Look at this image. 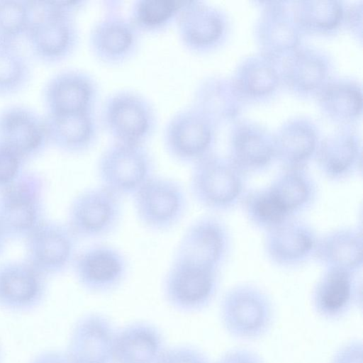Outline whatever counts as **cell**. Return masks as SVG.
Masks as SVG:
<instances>
[{
  "label": "cell",
  "mask_w": 363,
  "mask_h": 363,
  "mask_svg": "<svg viewBox=\"0 0 363 363\" xmlns=\"http://www.w3.org/2000/svg\"><path fill=\"white\" fill-rule=\"evenodd\" d=\"M230 248V236L226 225L214 216H206L186 228L172 259L219 272Z\"/></svg>",
  "instance_id": "15"
},
{
  "label": "cell",
  "mask_w": 363,
  "mask_h": 363,
  "mask_svg": "<svg viewBox=\"0 0 363 363\" xmlns=\"http://www.w3.org/2000/svg\"><path fill=\"white\" fill-rule=\"evenodd\" d=\"M0 141L26 161L40 156L50 144L44 114L21 103L0 108Z\"/></svg>",
  "instance_id": "17"
},
{
  "label": "cell",
  "mask_w": 363,
  "mask_h": 363,
  "mask_svg": "<svg viewBox=\"0 0 363 363\" xmlns=\"http://www.w3.org/2000/svg\"><path fill=\"white\" fill-rule=\"evenodd\" d=\"M268 189L291 218L308 209L317 196L316 184L303 169H285Z\"/></svg>",
  "instance_id": "25"
},
{
  "label": "cell",
  "mask_w": 363,
  "mask_h": 363,
  "mask_svg": "<svg viewBox=\"0 0 363 363\" xmlns=\"http://www.w3.org/2000/svg\"><path fill=\"white\" fill-rule=\"evenodd\" d=\"M162 136L166 152L180 163L194 164L211 155L212 120L194 105L174 113L165 123Z\"/></svg>",
  "instance_id": "10"
},
{
  "label": "cell",
  "mask_w": 363,
  "mask_h": 363,
  "mask_svg": "<svg viewBox=\"0 0 363 363\" xmlns=\"http://www.w3.org/2000/svg\"><path fill=\"white\" fill-rule=\"evenodd\" d=\"M122 213L121 198L100 185L87 188L74 196L65 223L78 240H96L117 229Z\"/></svg>",
  "instance_id": "9"
},
{
  "label": "cell",
  "mask_w": 363,
  "mask_h": 363,
  "mask_svg": "<svg viewBox=\"0 0 363 363\" xmlns=\"http://www.w3.org/2000/svg\"><path fill=\"white\" fill-rule=\"evenodd\" d=\"M159 363H212L201 349L189 345H168Z\"/></svg>",
  "instance_id": "33"
},
{
  "label": "cell",
  "mask_w": 363,
  "mask_h": 363,
  "mask_svg": "<svg viewBox=\"0 0 363 363\" xmlns=\"http://www.w3.org/2000/svg\"><path fill=\"white\" fill-rule=\"evenodd\" d=\"M274 157V145L257 133H239L234 138L231 161L244 174L266 168Z\"/></svg>",
  "instance_id": "29"
},
{
  "label": "cell",
  "mask_w": 363,
  "mask_h": 363,
  "mask_svg": "<svg viewBox=\"0 0 363 363\" xmlns=\"http://www.w3.org/2000/svg\"><path fill=\"white\" fill-rule=\"evenodd\" d=\"M218 316L225 332L241 341L264 337L275 320V308L268 294L250 284L233 286L223 295Z\"/></svg>",
  "instance_id": "1"
},
{
  "label": "cell",
  "mask_w": 363,
  "mask_h": 363,
  "mask_svg": "<svg viewBox=\"0 0 363 363\" xmlns=\"http://www.w3.org/2000/svg\"><path fill=\"white\" fill-rule=\"evenodd\" d=\"M100 87L89 72L75 67L60 69L45 82L41 91L46 113H95Z\"/></svg>",
  "instance_id": "13"
},
{
  "label": "cell",
  "mask_w": 363,
  "mask_h": 363,
  "mask_svg": "<svg viewBox=\"0 0 363 363\" xmlns=\"http://www.w3.org/2000/svg\"><path fill=\"white\" fill-rule=\"evenodd\" d=\"M318 240L309 225L291 218L266 231L264 247L272 262L294 268L314 257Z\"/></svg>",
  "instance_id": "20"
},
{
  "label": "cell",
  "mask_w": 363,
  "mask_h": 363,
  "mask_svg": "<svg viewBox=\"0 0 363 363\" xmlns=\"http://www.w3.org/2000/svg\"><path fill=\"white\" fill-rule=\"evenodd\" d=\"M241 203L250 223L265 231L294 218L280 206L268 187L245 193Z\"/></svg>",
  "instance_id": "30"
},
{
  "label": "cell",
  "mask_w": 363,
  "mask_h": 363,
  "mask_svg": "<svg viewBox=\"0 0 363 363\" xmlns=\"http://www.w3.org/2000/svg\"><path fill=\"white\" fill-rule=\"evenodd\" d=\"M185 1L135 0L128 17L141 33L158 34L176 24Z\"/></svg>",
  "instance_id": "26"
},
{
  "label": "cell",
  "mask_w": 363,
  "mask_h": 363,
  "mask_svg": "<svg viewBox=\"0 0 363 363\" xmlns=\"http://www.w3.org/2000/svg\"><path fill=\"white\" fill-rule=\"evenodd\" d=\"M100 118L104 130L118 143L145 145L158 126L153 104L131 89L110 93L103 102Z\"/></svg>",
  "instance_id": "2"
},
{
  "label": "cell",
  "mask_w": 363,
  "mask_h": 363,
  "mask_svg": "<svg viewBox=\"0 0 363 363\" xmlns=\"http://www.w3.org/2000/svg\"><path fill=\"white\" fill-rule=\"evenodd\" d=\"M72 268L77 283L84 291L101 295L122 285L128 277L130 264L117 247L97 243L79 251Z\"/></svg>",
  "instance_id": "14"
},
{
  "label": "cell",
  "mask_w": 363,
  "mask_h": 363,
  "mask_svg": "<svg viewBox=\"0 0 363 363\" xmlns=\"http://www.w3.org/2000/svg\"><path fill=\"white\" fill-rule=\"evenodd\" d=\"M32 76L31 62L18 43L0 39V96L22 91Z\"/></svg>",
  "instance_id": "28"
},
{
  "label": "cell",
  "mask_w": 363,
  "mask_h": 363,
  "mask_svg": "<svg viewBox=\"0 0 363 363\" xmlns=\"http://www.w3.org/2000/svg\"><path fill=\"white\" fill-rule=\"evenodd\" d=\"M167 347L158 326L146 320L132 321L117 330L115 363H159Z\"/></svg>",
  "instance_id": "23"
},
{
  "label": "cell",
  "mask_w": 363,
  "mask_h": 363,
  "mask_svg": "<svg viewBox=\"0 0 363 363\" xmlns=\"http://www.w3.org/2000/svg\"><path fill=\"white\" fill-rule=\"evenodd\" d=\"M48 277L25 259L0 264V308L11 313L30 312L45 301Z\"/></svg>",
  "instance_id": "18"
},
{
  "label": "cell",
  "mask_w": 363,
  "mask_h": 363,
  "mask_svg": "<svg viewBox=\"0 0 363 363\" xmlns=\"http://www.w3.org/2000/svg\"><path fill=\"white\" fill-rule=\"evenodd\" d=\"M356 274L325 269L315 284L311 305L316 315L327 321L345 318L354 308L361 306V286Z\"/></svg>",
  "instance_id": "19"
},
{
  "label": "cell",
  "mask_w": 363,
  "mask_h": 363,
  "mask_svg": "<svg viewBox=\"0 0 363 363\" xmlns=\"http://www.w3.org/2000/svg\"><path fill=\"white\" fill-rule=\"evenodd\" d=\"M132 198L139 223L155 233L174 228L188 209V196L183 186L167 177L153 176Z\"/></svg>",
  "instance_id": "7"
},
{
  "label": "cell",
  "mask_w": 363,
  "mask_h": 363,
  "mask_svg": "<svg viewBox=\"0 0 363 363\" xmlns=\"http://www.w3.org/2000/svg\"><path fill=\"white\" fill-rule=\"evenodd\" d=\"M314 257L325 269L357 274L363 264V239L360 229L340 228L318 238Z\"/></svg>",
  "instance_id": "24"
},
{
  "label": "cell",
  "mask_w": 363,
  "mask_h": 363,
  "mask_svg": "<svg viewBox=\"0 0 363 363\" xmlns=\"http://www.w3.org/2000/svg\"><path fill=\"white\" fill-rule=\"evenodd\" d=\"M154 158L145 145L113 142L96 164L100 185L121 199L133 197L153 176Z\"/></svg>",
  "instance_id": "6"
},
{
  "label": "cell",
  "mask_w": 363,
  "mask_h": 363,
  "mask_svg": "<svg viewBox=\"0 0 363 363\" xmlns=\"http://www.w3.org/2000/svg\"><path fill=\"white\" fill-rule=\"evenodd\" d=\"M176 26L180 43L193 53L212 48L223 30L219 12L211 6L196 1H185Z\"/></svg>",
  "instance_id": "22"
},
{
  "label": "cell",
  "mask_w": 363,
  "mask_h": 363,
  "mask_svg": "<svg viewBox=\"0 0 363 363\" xmlns=\"http://www.w3.org/2000/svg\"><path fill=\"white\" fill-rule=\"evenodd\" d=\"M142 33L128 16L118 9L107 10L91 28L88 46L92 56L108 67L121 66L140 51Z\"/></svg>",
  "instance_id": "12"
},
{
  "label": "cell",
  "mask_w": 363,
  "mask_h": 363,
  "mask_svg": "<svg viewBox=\"0 0 363 363\" xmlns=\"http://www.w3.org/2000/svg\"><path fill=\"white\" fill-rule=\"evenodd\" d=\"M35 15L33 1L0 0V39L18 42L24 38Z\"/></svg>",
  "instance_id": "31"
},
{
  "label": "cell",
  "mask_w": 363,
  "mask_h": 363,
  "mask_svg": "<svg viewBox=\"0 0 363 363\" xmlns=\"http://www.w3.org/2000/svg\"><path fill=\"white\" fill-rule=\"evenodd\" d=\"M0 357H1V350H0Z\"/></svg>",
  "instance_id": "38"
},
{
  "label": "cell",
  "mask_w": 363,
  "mask_h": 363,
  "mask_svg": "<svg viewBox=\"0 0 363 363\" xmlns=\"http://www.w3.org/2000/svg\"><path fill=\"white\" fill-rule=\"evenodd\" d=\"M35 15L24 36L30 54L45 64H56L77 50L80 30L75 15L58 12L34 1Z\"/></svg>",
  "instance_id": "5"
},
{
  "label": "cell",
  "mask_w": 363,
  "mask_h": 363,
  "mask_svg": "<svg viewBox=\"0 0 363 363\" xmlns=\"http://www.w3.org/2000/svg\"><path fill=\"white\" fill-rule=\"evenodd\" d=\"M219 286L218 271L172 259L163 277L162 293L164 300L173 310L193 313L211 305Z\"/></svg>",
  "instance_id": "8"
},
{
  "label": "cell",
  "mask_w": 363,
  "mask_h": 363,
  "mask_svg": "<svg viewBox=\"0 0 363 363\" xmlns=\"http://www.w3.org/2000/svg\"><path fill=\"white\" fill-rule=\"evenodd\" d=\"M49 142L71 155L87 152L96 144L99 123L95 113H44Z\"/></svg>",
  "instance_id": "21"
},
{
  "label": "cell",
  "mask_w": 363,
  "mask_h": 363,
  "mask_svg": "<svg viewBox=\"0 0 363 363\" xmlns=\"http://www.w3.org/2000/svg\"><path fill=\"white\" fill-rule=\"evenodd\" d=\"M79 240L66 223L45 220L25 239V259L46 277L72 267Z\"/></svg>",
  "instance_id": "11"
},
{
  "label": "cell",
  "mask_w": 363,
  "mask_h": 363,
  "mask_svg": "<svg viewBox=\"0 0 363 363\" xmlns=\"http://www.w3.org/2000/svg\"><path fill=\"white\" fill-rule=\"evenodd\" d=\"M318 161L324 176L335 182L350 178L360 167L358 147L347 138L326 142L319 151Z\"/></svg>",
  "instance_id": "27"
},
{
  "label": "cell",
  "mask_w": 363,
  "mask_h": 363,
  "mask_svg": "<svg viewBox=\"0 0 363 363\" xmlns=\"http://www.w3.org/2000/svg\"><path fill=\"white\" fill-rule=\"evenodd\" d=\"M330 363H363L362 340L352 339L343 343L335 351Z\"/></svg>",
  "instance_id": "34"
},
{
  "label": "cell",
  "mask_w": 363,
  "mask_h": 363,
  "mask_svg": "<svg viewBox=\"0 0 363 363\" xmlns=\"http://www.w3.org/2000/svg\"><path fill=\"white\" fill-rule=\"evenodd\" d=\"M45 191L42 175L26 170L0 191V225L8 240H24L45 220Z\"/></svg>",
  "instance_id": "3"
},
{
  "label": "cell",
  "mask_w": 363,
  "mask_h": 363,
  "mask_svg": "<svg viewBox=\"0 0 363 363\" xmlns=\"http://www.w3.org/2000/svg\"><path fill=\"white\" fill-rule=\"evenodd\" d=\"M28 363H72L64 350L50 349L40 352L30 359Z\"/></svg>",
  "instance_id": "36"
},
{
  "label": "cell",
  "mask_w": 363,
  "mask_h": 363,
  "mask_svg": "<svg viewBox=\"0 0 363 363\" xmlns=\"http://www.w3.org/2000/svg\"><path fill=\"white\" fill-rule=\"evenodd\" d=\"M26 162L16 151L0 141V191L21 175L25 171Z\"/></svg>",
  "instance_id": "32"
},
{
  "label": "cell",
  "mask_w": 363,
  "mask_h": 363,
  "mask_svg": "<svg viewBox=\"0 0 363 363\" xmlns=\"http://www.w3.org/2000/svg\"><path fill=\"white\" fill-rule=\"evenodd\" d=\"M117 330L106 315L88 312L74 323L65 350L72 363H115Z\"/></svg>",
  "instance_id": "16"
},
{
  "label": "cell",
  "mask_w": 363,
  "mask_h": 363,
  "mask_svg": "<svg viewBox=\"0 0 363 363\" xmlns=\"http://www.w3.org/2000/svg\"><path fill=\"white\" fill-rule=\"evenodd\" d=\"M7 240H9L1 226L0 225V255L3 253L5 249Z\"/></svg>",
  "instance_id": "37"
},
{
  "label": "cell",
  "mask_w": 363,
  "mask_h": 363,
  "mask_svg": "<svg viewBox=\"0 0 363 363\" xmlns=\"http://www.w3.org/2000/svg\"><path fill=\"white\" fill-rule=\"evenodd\" d=\"M212 363H264L255 351L244 347H235L223 353Z\"/></svg>",
  "instance_id": "35"
},
{
  "label": "cell",
  "mask_w": 363,
  "mask_h": 363,
  "mask_svg": "<svg viewBox=\"0 0 363 363\" xmlns=\"http://www.w3.org/2000/svg\"><path fill=\"white\" fill-rule=\"evenodd\" d=\"M244 175L231 160L211 154L193 164L191 194L206 209L229 211L241 203L245 194Z\"/></svg>",
  "instance_id": "4"
}]
</instances>
